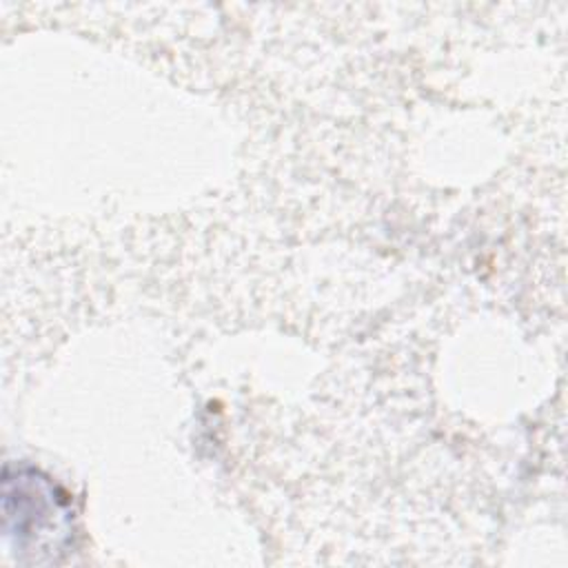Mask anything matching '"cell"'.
I'll return each mask as SVG.
<instances>
[{"mask_svg":"<svg viewBox=\"0 0 568 568\" xmlns=\"http://www.w3.org/2000/svg\"><path fill=\"white\" fill-rule=\"evenodd\" d=\"M4 519L20 561H55L71 539L73 513L67 495L33 470H20L16 479L7 473Z\"/></svg>","mask_w":568,"mask_h":568,"instance_id":"1","label":"cell"}]
</instances>
